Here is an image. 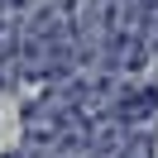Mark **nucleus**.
<instances>
[{
    "instance_id": "f257e3e1",
    "label": "nucleus",
    "mask_w": 158,
    "mask_h": 158,
    "mask_svg": "<svg viewBox=\"0 0 158 158\" xmlns=\"http://www.w3.org/2000/svg\"><path fill=\"white\" fill-rule=\"evenodd\" d=\"M115 120L125 134H158V86L148 81H125L115 91Z\"/></svg>"
},
{
    "instance_id": "f03ea898",
    "label": "nucleus",
    "mask_w": 158,
    "mask_h": 158,
    "mask_svg": "<svg viewBox=\"0 0 158 158\" xmlns=\"http://www.w3.org/2000/svg\"><path fill=\"white\" fill-rule=\"evenodd\" d=\"M134 39L148 53H158V0H139V19H134Z\"/></svg>"
},
{
    "instance_id": "20e7f679",
    "label": "nucleus",
    "mask_w": 158,
    "mask_h": 158,
    "mask_svg": "<svg viewBox=\"0 0 158 158\" xmlns=\"http://www.w3.org/2000/svg\"><path fill=\"white\" fill-rule=\"evenodd\" d=\"M0 158H34L29 148H10V153H0Z\"/></svg>"
},
{
    "instance_id": "7ed1b4c3",
    "label": "nucleus",
    "mask_w": 158,
    "mask_h": 158,
    "mask_svg": "<svg viewBox=\"0 0 158 158\" xmlns=\"http://www.w3.org/2000/svg\"><path fill=\"white\" fill-rule=\"evenodd\" d=\"M115 158H158V153H153V134H129L125 144H120Z\"/></svg>"
}]
</instances>
